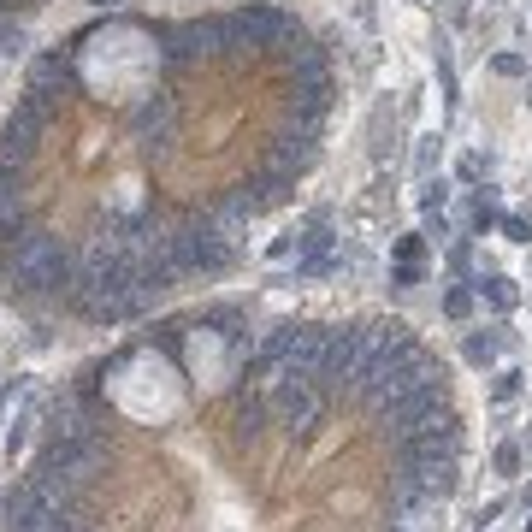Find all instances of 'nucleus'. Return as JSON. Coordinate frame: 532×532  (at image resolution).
Wrapping results in <instances>:
<instances>
[{
    "label": "nucleus",
    "instance_id": "nucleus-1",
    "mask_svg": "<svg viewBox=\"0 0 532 532\" xmlns=\"http://www.w3.org/2000/svg\"><path fill=\"white\" fill-rule=\"evenodd\" d=\"M6 272L24 284V290H42V296H54V290H71V249L60 237H48L42 225H30L18 243H6Z\"/></svg>",
    "mask_w": 532,
    "mask_h": 532
},
{
    "label": "nucleus",
    "instance_id": "nucleus-2",
    "mask_svg": "<svg viewBox=\"0 0 532 532\" xmlns=\"http://www.w3.org/2000/svg\"><path fill=\"white\" fill-rule=\"evenodd\" d=\"M172 255H178L184 272L213 278V272H225V266L237 261V231H225V225H213V219H190V225L172 231Z\"/></svg>",
    "mask_w": 532,
    "mask_h": 532
},
{
    "label": "nucleus",
    "instance_id": "nucleus-3",
    "mask_svg": "<svg viewBox=\"0 0 532 532\" xmlns=\"http://www.w3.org/2000/svg\"><path fill=\"white\" fill-rule=\"evenodd\" d=\"M266 397H272V420H278L290 438H308V432L320 426V414H326V391H320L314 379H284V385H272Z\"/></svg>",
    "mask_w": 532,
    "mask_h": 532
},
{
    "label": "nucleus",
    "instance_id": "nucleus-4",
    "mask_svg": "<svg viewBox=\"0 0 532 532\" xmlns=\"http://www.w3.org/2000/svg\"><path fill=\"white\" fill-rule=\"evenodd\" d=\"M107 462V450H101V438H54L48 450H42V462H36V473H60V479H89L95 467Z\"/></svg>",
    "mask_w": 532,
    "mask_h": 532
},
{
    "label": "nucleus",
    "instance_id": "nucleus-5",
    "mask_svg": "<svg viewBox=\"0 0 532 532\" xmlns=\"http://www.w3.org/2000/svg\"><path fill=\"white\" fill-rule=\"evenodd\" d=\"M30 231V201L18 190V172L0 166V243H18Z\"/></svg>",
    "mask_w": 532,
    "mask_h": 532
},
{
    "label": "nucleus",
    "instance_id": "nucleus-6",
    "mask_svg": "<svg viewBox=\"0 0 532 532\" xmlns=\"http://www.w3.org/2000/svg\"><path fill=\"white\" fill-rule=\"evenodd\" d=\"M272 414V397H266L261 385L249 379L237 397H231V426H237V438H261V420Z\"/></svg>",
    "mask_w": 532,
    "mask_h": 532
},
{
    "label": "nucleus",
    "instance_id": "nucleus-7",
    "mask_svg": "<svg viewBox=\"0 0 532 532\" xmlns=\"http://www.w3.org/2000/svg\"><path fill=\"white\" fill-rule=\"evenodd\" d=\"M172 131H178V101L172 95H154V101L136 107V136L142 142H166Z\"/></svg>",
    "mask_w": 532,
    "mask_h": 532
},
{
    "label": "nucleus",
    "instance_id": "nucleus-8",
    "mask_svg": "<svg viewBox=\"0 0 532 532\" xmlns=\"http://www.w3.org/2000/svg\"><path fill=\"white\" fill-rule=\"evenodd\" d=\"M391 532H444V503L438 497H408V503H397Z\"/></svg>",
    "mask_w": 532,
    "mask_h": 532
},
{
    "label": "nucleus",
    "instance_id": "nucleus-9",
    "mask_svg": "<svg viewBox=\"0 0 532 532\" xmlns=\"http://www.w3.org/2000/svg\"><path fill=\"white\" fill-rule=\"evenodd\" d=\"M66 77H71V48H54V54H42V60L30 66V83H24V89L54 95V83H66Z\"/></svg>",
    "mask_w": 532,
    "mask_h": 532
},
{
    "label": "nucleus",
    "instance_id": "nucleus-10",
    "mask_svg": "<svg viewBox=\"0 0 532 532\" xmlns=\"http://www.w3.org/2000/svg\"><path fill=\"white\" fill-rule=\"evenodd\" d=\"M473 296H485L497 314H509L515 302H521V290H515V278H503V272H485V278H473Z\"/></svg>",
    "mask_w": 532,
    "mask_h": 532
},
{
    "label": "nucleus",
    "instance_id": "nucleus-11",
    "mask_svg": "<svg viewBox=\"0 0 532 532\" xmlns=\"http://www.w3.org/2000/svg\"><path fill=\"white\" fill-rule=\"evenodd\" d=\"M497 349H503V332H467L462 361H467V367H491V361H497Z\"/></svg>",
    "mask_w": 532,
    "mask_h": 532
},
{
    "label": "nucleus",
    "instance_id": "nucleus-12",
    "mask_svg": "<svg viewBox=\"0 0 532 532\" xmlns=\"http://www.w3.org/2000/svg\"><path fill=\"white\" fill-rule=\"evenodd\" d=\"M491 467H497L503 479H521V467H527V450H521V444H497V456H491Z\"/></svg>",
    "mask_w": 532,
    "mask_h": 532
},
{
    "label": "nucleus",
    "instance_id": "nucleus-13",
    "mask_svg": "<svg viewBox=\"0 0 532 532\" xmlns=\"http://www.w3.org/2000/svg\"><path fill=\"white\" fill-rule=\"evenodd\" d=\"M521 379H527L521 367H503V373L491 379V402H515V397H521Z\"/></svg>",
    "mask_w": 532,
    "mask_h": 532
},
{
    "label": "nucleus",
    "instance_id": "nucleus-14",
    "mask_svg": "<svg viewBox=\"0 0 532 532\" xmlns=\"http://www.w3.org/2000/svg\"><path fill=\"white\" fill-rule=\"evenodd\" d=\"M444 314H450V320H467V314H473V284H450V290H444Z\"/></svg>",
    "mask_w": 532,
    "mask_h": 532
},
{
    "label": "nucleus",
    "instance_id": "nucleus-15",
    "mask_svg": "<svg viewBox=\"0 0 532 532\" xmlns=\"http://www.w3.org/2000/svg\"><path fill=\"white\" fill-rule=\"evenodd\" d=\"M444 201H450V184L444 178H426L420 184V213H444Z\"/></svg>",
    "mask_w": 532,
    "mask_h": 532
},
{
    "label": "nucleus",
    "instance_id": "nucleus-16",
    "mask_svg": "<svg viewBox=\"0 0 532 532\" xmlns=\"http://www.w3.org/2000/svg\"><path fill=\"white\" fill-rule=\"evenodd\" d=\"M491 71H497V77H527V54L503 48V54H491Z\"/></svg>",
    "mask_w": 532,
    "mask_h": 532
},
{
    "label": "nucleus",
    "instance_id": "nucleus-17",
    "mask_svg": "<svg viewBox=\"0 0 532 532\" xmlns=\"http://www.w3.org/2000/svg\"><path fill=\"white\" fill-rule=\"evenodd\" d=\"M497 231H503L509 243H532V219H521V213H503V219H497Z\"/></svg>",
    "mask_w": 532,
    "mask_h": 532
},
{
    "label": "nucleus",
    "instance_id": "nucleus-18",
    "mask_svg": "<svg viewBox=\"0 0 532 532\" xmlns=\"http://www.w3.org/2000/svg\"><path fill=\"white\" fill-rule=\"evenodd\" d=\"M432 166H438V136H420V148H414V172L432 178Z\"/></svg>",
    "mask_w": 532,
    "mask_h": 532
},
{
    "label": "nucleus",
    "instance_id": "nucleus-19",
    "mask_svg": "<svg viewBox=\"0 0 532 532\" xmlns=\"http://www.w3.org/2000/svg\"><path fill=\"white\" fill-rule=\"evenodd\" d=\"M420 278H426V272H420V261H397V266H391V290H414Z\"/></svg>",
    "mask_w": 532,
    "mask_h": 532
},
{
    "label": "nucleus",
    "instance_id": "nucleus-20",
    "mask_svg": "<svg viewBox=\"0 0 532 532\" xmlns=\"http://www.w3.org/2000/svg\"><path fill=\"white\" fill-rule=\"evenodd\" d=\"M24 54V30L18 24H0V60H18Z\"/></svg>",
    "mask_w": 532,
    "mask_h": 532
},
{
    "label": "nucleus",
    "instance_id": "nucleus-21",
    "mask_svg": "<svg viewBox=\"0 0 532 532\" xmlns=\"http://www.w3.org/2000/svg\"><path fill=\"white\" fill-rule=\"evenodd\" d=\"M397 261H420L426 255V231H414V237H397V249H391Z\"/></svg>",
    "mask_w": 532,
    "mask_h": 532
},
{
    "label": "nucleus",
    "instance_id": "nucleus-22",
    "mask_svg": "<svg viewBox=\"0 0 532 532\" xmlns=\"http://www.w3.org/2000/svg\"><path fill=\"white\" fill-rule=\"evenodd\" d=\"M456 178H462V184H479V178H485V160H479V154H462V160H456Z\"/></svg>",
    "mask_w": 532,
    "mask_h": 532
},
{
    "label": "nucleus",
    "instance_id": "nucleus-23",
    "mask_svg": "<svg viewBox=\"0 0 532 532\" xmlns=\"http://www.w3.org/2000/svg\"><path fill=\"white\" fill-rule=\"evenodd\" d=\"M521 450H527V462H532V432H527V438H521Z\"/></svg>",
    "mask_w": 532,
    "mask_h": 532
},
{
    "label": "nucleus",
    "instance_id": "nucleus-24",
    "mask_svg": "<svg viewBox=\"0 0 532 532\" xmlns=\"http://www.w3.org/2000/svg\"><path fill=\"white\" fill-rule=\"evenodd\" d=\"M521 532H532V509H527V527H521Z\"/></svg>",
    "mask_w": 532,
    "mask_h": 532
},
{
    "label": "nucleus",
    "instance_id": "nucleus-25",
    "mask_svg": "<svg viewBox=\"0 0 532 532\" xmlns=\"http://www.w3.org/2000/svg\"><path fill=\"white\" fill-rule=\"evenodd\" d=\"M527 107H532V83H527Z\"/></svg>",
    "mask_w": 532,
    "mask_h": 532
},
{
    "label": "nucleus",
    "instance_id": "nucleus-26",
    "mask_svg": "<svg viewBox=\"0 0 532 532\" xmlns=\"http://www.w3.org/2000/svg\"><path fill=\"white\" fill-rule=\"evenodd\" d=\"M71 532H77V527H71Z\"/></svg>",
    "mask_w": 532,
    "mask_h": 532
}]
</instances>
